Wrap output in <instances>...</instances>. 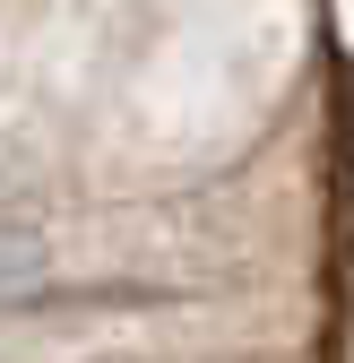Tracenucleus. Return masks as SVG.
Returning a JSON list of instances; mask_svg holds the SVG:
<instances>
[{
    "mask_svg": "<svg viewBox=\"0 0 354 363\" xmlns=\"http://www.w3.org/2000/svg\"><path fill=\"white\" fill-rule=\"evenodd\" d=\"M43 277H52V242H43L35 225H9V216H0V303L43 294Z\"/></svg>",
    "mask_w": 354,
    "mask_h": 363,
    "instance_id": "1",
    "label": "nucleus"
}]
</instances>
